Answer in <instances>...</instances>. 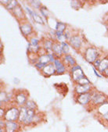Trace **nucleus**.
<instances>
[{"label": "nucleus", "mask_w": 108, "mask_h": 132, "mask_svg": "<svg viewBox=\"0 0 108 132\" xmlns=\"http://www.w3.org/2000/svg\"><path fill=\"white\" fill-rule=\"evenodd\" d=\"M19 114H20V109L13 106V107L9 108L6 111L3 119L6 121H17L18 120Z\"/></svg>", "instance_id": "f257e3e1"}, {"label": "nucleus", "mask_w": 108, "mask_h": 132, "mask_svg": "<svg viewBox=\"0 0 108 132\" xmlns=\"http://www.w3.org/2000/svg\"><path fill=\"white\" fill-rule=\"evenodd\" d=\"M98 52L94 48H88L85 52V58L90 63H94V62L98 60Z\"/></svg>", "instance_id": "f03ea898"}, {"label": "nucleus", "mask_w": 108, "mask_h": 132, "mask_svg": "<svg viewBox=\"0 0 108 132\" xmlns=\"http://www.w3.org/2000/svg\"><path fill=\"white\" fill-rule=\"evenodd\" d=\"M71 73L72 75V79L76 82H78L81 79H82L85 77L82 68L78 65L72 67L71 69Z\"/></svg>", "instance_id": "7ed1b4c3"}, {"label": "nucleus", "mask_w": 108, "mask_h": 132, "mask_svg": "<svg viewBox=\"0 0 108 132\" xmlns=\"http://www.w3.org/2000/svg\"><path fill=\"white\" fill-rule=\"evenodd\" d=\"M91 101L92 102L93 104L95 105H102L103 103L106 102V97L99 92H95L93 95H92V99Z\"/></svg>", "instance_id": "20e7f679"}, {"label": "nucleus", "mask_w": 108, "mask_h": 132, "mask_svg": "<svg viewBox=\"0 0 108 132\" xmlns=\"http://www.w3.org/2000/svg\"><path fill=\"white\" fill-rule=\"evenodd\" d=\"M4 129L6 132H17L19 129V124L17 121H6Z\"/></svg>", "instance_id": "39448f33"}, {"label": "nucleus", "mask_w": 108, "mask_h": 132, "mask_svg": "<svg viewBox=\"0 0 108 132\" xmlns=\"http://www.w3.org/2000/svg\"><path fill=\"white\" fill-rule=\"evenodd\" d=\"M92 99V94L88 92V93H85V94H82L79 95L77 97V102L81 104V105H86L88 104Z\"/></svg>", "instance_id": "423d86ee"}, {"label": "nucleus", "mask_w": 108, "mask_h": 132, "mask_svg": "<svg viewBox=\"0 0 108 132\" xmlns=\"http://www.w3.org/2000/svg\"><path fill=\"white\" fill-rule=\"evenodd\" d=\"M35 114H36L35 113V110H28V113H27V116H26V118H25L24 121L23 122V124L25 125V126L32 124L33 123V121H34V118H35Z\"/></svg>", "instance_id": "0eeeda50"}, {"label": "nucleus", "mask_w": 108, "mask_h": 132, "mask_svg": "<svg viewBox=\"0 0 108 132\" xmlns=\"http://www.w3.org/2000/svg\"><path fill=\"white\" fill-rule=\"evenodd\" d=\"M91 89V85L88 84V85H77L75 87V92L82 95V94H85V93H88Z\"/></svg>", "instance_id": "6e6552de"}, {"label": "nucleus", "mask_w": 108, "mask_h": 132, "mask_svg": "<svg viewBox=\"0 0 108 132\" xmlns=\"http://www.w3.org/2000/svg\"><path fill=\"white\" fill-rule=\"evenodd\" d=\"M56 71H57L56 67H55V66H54V64H52V63L47 64L42 70V73L45 76H51V75L55 73Z\"/></svg>", "instance_id": "1a4fd4ad"}, {"label": "nucleus", "mask_w": 108, "mask_h": 132, "mask_svg": "<svg viewBox=\"0 0 108 132\" xmlns=\"http://www.w3.org/2000/svg\"><path fill=\"white\" fill-rule=\"evenodd\" d=\"M70 44L73 48L75 49H78L81 47V44H82V40H81L80 37L78 35H74L71 37L70 38Z\"/></svg>", "instance_id": "9d476101"}, {"label": "nucleus", "mask_w": 108, "mask_h": 132, "mask_svg": "<svg viewBox=\"0 0 108 132\" xmlns=\"http://www.w3.org/2000/svg\"><path fill=\"white\" fill-rule=\"evenodd\" d=\"M53 64H54V66H55L56 70H57V72L58 73L61 74V73H64L65 72V70H66L65 66L60 60L56 59V60H55V62L53 63Z\"/></svg>", "instance_id": "9b49d317"}, {"label": "nucleus", "mask_w": 108, "mask_h": 132, "mask_svg": "<svg viewBox=\"0 0 108 132\" xmlns=\"http://www.w3.org/2000/svg\"><path fill=\"white\" fill-rule=\"evenodd\" d=\"M20 31L24 36H28L32 32V27L30 23H24L20 25Z\"/></svg>", "instance_id": "f8f14e48"}, {"label": "nucleus", "mask_w": 108, "mask_h": 132, "mask_svg": "<svg viewBox=\"0 0 108 132\" xmlns=\"http://www.w3.org/2000/svg\"><path fill=\"white\" fill-rule=\"evenodd\" d=\"M17 103L19 105H21V106H24V105H25L26 102H28L27 100V96L24 93H19L16 95V98H15Z\"/></svg>", "instance_id": "ddd939ff"}, {"label": "nucleus", "mask_w": 108, "mask_h": 132, "mask_svg": "<svg viewBox=\"0 0 108 132\" xmlns=\"http://www.w3.org/2000/svg\"><path fill=\"white\" fill-rule=\"evenodd\" d=\"M52 51L53 52L54 56H60L63 54L61 45H60L58 43H53V45H52Z\"/></svg>", "instance_id": "4468645a"}, {"label": "nucleus", "mask_w": 108, "mask_h": 132, "mask_svg": "<svg viewBox=\"0 0 108 132\" xmlns=\"http://www.w3.org/2000/svg\"><path fill=\"white\" fill-rule=\"evenodd\" d=\"M27 113H28V109H27L25 106H21L20 108V114H19V118H18V121L20 123H22L24 121Z\"/></svg>", "instance_id": "2eb2a0df"}, {"label": "nucleus", "mask_w": 108, "mask_h": 132, "mask_svg": "<svg viewBox=\"0 0 108 132\" xmlns=\"http://www.w3.org/2000/svg\"><path fill=\"white\" fill-rule=\"evenodd\" d=\"M27 10H28V13L32 15V18H33V20H34L35 22H36V23H38L43 24V20H42V19L41 18V16H40L38 14H37L35 12L32 11V10H30V9L28 8V7H27Z\"/></svg>", "instance_id": "dca6fc26"}, {"label": "nucleus", "mask_w": 108, "mask_h": 132, "mask_svg": "<svg viewBox=\"0 0 108 132\" xmlns=\"http://www.w3.org/2000/svg\"><path fill=\"white\" fill-rule=\"evenodd\" d=\"M106 69H108V58H104L101 60V63L98 67V70L103 73Z\"/></svg>", "instance_id": "f3484780"}, {"label": "nucleus", "mask_w": 108, "mask_h": 132, "mask_svg": "<svg viewBox=\"0 0 108 132\" xmlns=\"http://www.w3.org/2000/svg\"><path fill=\"white\" fill-rule=\"evenodd\" d=\"M38 63H42L44 65H47L49 63H50V58H49V54H45V55H42V56H40L38 60Z\"/></svg>", "instance_id": "a211bd4d"}, {"label": "nucleus", "mask_w": 108, "mask_h": 132, "mask_svg": "<svg viewBox=\"0 0 108 132\" xmlns=\"http://www.w3.org/2000/svg\"><path fill=\"white\" fill-rule=\"evenodd\" d=\"M13 12L14 16L16 17H17V18H23L24 16V13L22 11V9L20 7L19 5L13 10Z\"/></svg>", "instance_id": "6ab92c4d"}, {"label": "nucleus", "mask_w": 108, "mask_h": 132, "mask_svg": "<svg viewBox=\"0 0 108 132\" xmlns=\"http://www.w3.org/2000/svg\"><path fill=\"white\" fill-rule=\"evenodd\" d=\"M99 112L103 116L108 113V102H106L100 105V106L99 108Z\"/></svg>", "instance_id": "aec40b11"}, {"label": "nucleus", "mask_w": 108, "mask_h": 132, "mask_svg": "<svg viewBox=\"0 0 108 132\" xmlns=\"http://www.w3.org/2000/svg\"><path fill=\"white\" fill-rule=\"evenodd\" d=\"M24 106H25L27 109H28V110H35L37 109V105H36L35 102H33V101H32V100H29V101L27 102Z\"/></svg>", "instance_id": "412c9836"}, {"label": "nucleus", "mask_w": 108, "mask_h": 132, "mask_svg": "<svg viewBox=\"0 0 108 132\" xmlns=\"http://www.w3.org/2000/svg\"><path fill=\"white\" fill-rule=\"evenodd\" d=\"M66 29V24L64 23H61V22H58L57 23V26H56V30L57 32H60V33H64V31H65Z\"/></svg>", "instance_id": "4be33fe9"}, {"label": "nucleus", "mask_w": 108, "mask_h": 132, "mask_svg": "<svg viewBox=\"0 0 108 132\" xmlns=\"http://www.w3.org/2000/svg\"><path fill=\"white\" fill-rule=\"evenodd\" d=\"M17 6H18V3L13 0V1H9V3L6 6V8L9 10H13Z\"/></svg>", "instance_id": "5701e85b"}, {"label": "nucleus", "mask_w": 108, "mask_h": 132, "mask_svg": "<svg viewBox=\"0 0 108 132\" xmlns=\"http://www.w3.org/2000/svg\"><path fill=\"white\" fill-rule=\"evenodd\" d=\"M56 36L57 40L60 42V43H64L66 42V39H67V36L66 35H64V33H60V32H56Z\"/></svg>", "instance_id": "b1692460"}, {"label": "nucleus", "mask_w": 108, "mask_h": 132, "mask_svg": "<svg viewBox=\"0 0 108 132\" xmlns=\"http://www.w3.org/2000/svg\"><path fill=\"white\" fill-rule=\"evenodd\" d=\"M64 60H65L66 63H67L71 67H74V66L75 65V63H76V62H75L74 59L71 56H70V55H66L65 57H64Z\"/></svg>", "instance_id": "393cba45"}, {"label": "nucleus", "mask_w": 108, "mask_h": 132, "mask_svg": "<svg viewBox=\"0 0 108 132\" xmlns=\"http://www.w3.org/2000/svg\"><path fill=\"white\" fill-rule=\"evenodd\" d=\"M52 45H53V42L50 40H46L44 42V48L45 51L47 52H50L52 51Z\"/></svg>", "instance_id": "a878e982"}, {"label": "nucleus", "mask_w": 108, "mask_h": 132, "mask_svg": "<svg viewBox=\"0 0 108 132\" xmlns=\"http://www.w3.org/2000/svg\"><path fill=\"white\" fill-rule=\"evenodd\" d=\"M61 48H62V51H63V53L64 54H67L70 51V46L67 43V42H64V43H61Z\"/></svg>", "instance_id": "bb28decb"}, {"label": "nucleus", "mask_w": 108, "mask_h": 132, "mask_svg": "<svg viewBox=\"0 0 108 132\" xmlns=\"http://www.w3.org/2000/svg\"><path fill=\"white\" fill-rule=\"evenodd\" d=\"M78 85H88V84H90V81L86 77H84L82 79H81V80L78 82Z\"/></svg>", "instance_id": "cd10ccee"}, {"label": "nucleus", "mask_w": 108, "mask_h": 132, "mask_svg": "<svg viewBox=\"0 0 108 132\" xmlns=\"http://www.w3.org/2000/svg\"><path fill=\"white\" fill-rule=\"evenodd\" d=\"M40 11H41V13H42L44 16H45V17L48 16V15H49V11H48V10H47L45 6L41 7Z\"/></svg>", "instance_id": "c85d7f7f"}, {"label": "nucleus", "mask_w": 108, "mask_h": 132, "mask_svg": "<svg viewBox=\"0 0 108 132\" xmlns=\"http://www.w3.org/2000/svg\"><path fill=\"white\" fill-rule=\"evenodd\" d=\"M30 3H32V6L34 8L38 9V8H40V6H41V3H40L39 1H31Z\"/></svg>", "instance_id": "c756f323"}, {"label": "nucleus", "mask_w": 108, "mask_h": 132, "mask_svg": "<svg viewBox=\"0 0 108 132\" xmlns=\"http://www.w3.org/2000/svg\"><path fill=\"white\" fill-rule=\"evenodd\" d=\"M38 42H39V40L38 38H32L31 39V42H30V45H38Z\"/></svg>", "instance_id": "7c9ffc66"}, {"label": "nucleus", "mask_w": 108, "mask_h": 132, "mask_svg": "<svg viewBox=\"0 0 108 132\" xmlns=\"http://www.w3.org/2000/svg\"><path fill=\"white\" fill-rule=\"evenodd\" d=\"M40 120H41V117H39V115H38V114H35V118H34L33 123H40Z\"/></svg>", "instance_id": "2f4dec72"}, {"label": "nucleus", "mask_w": 108, "mask_h": 132, "mask_svg": "<svg viewBox=\"0 0 108 132\" xmlns=\"http://www.w3.org/2000/svg\"><path fill=\"white\" fill-rule=\"evenodd\" d=\"M46 65H44V64H42V63H35V67H36V68H38V70H43V68L45 67Z\"/></svg>", "instance_id": "473e14b6"}, {"label": "nucleus", "mask_w": 108, "mask_h": 132, "mask_svg": "<svg viewBox=\"0 0 108 132\" xmlns=\"http://www.w3.org/2000/svg\"><path fill=\"white\" fill-rule=\"evenodd\" d=\"M5 113H5V110H4V109H3V108L0 109V117H1V119L4 117Z\"/></svg>", "instance_id": "72a5a7b5"}, {"label": "nucleus", "mask_w": 108, "mask_h": 132, "mask_svg": "<svg viewBox=\"0 0 108 132\" xmlns=\"http://www.w3.org/2000/svg\"><path fill=\"white\" fill-rule=\"evenodd\" d=\"M100 63H101V60H96L94 62V63H93V64H94V66H95V67H96L98 68V67H99V64H100Z\"/></svg>", "instance_id": "f704fd0d"}, {"label": "nucleus", "mask_w": 108, "mask_h": 132, "mask_svg": "<svg viewBox=\"0 0 108 132\" xmlns=\"http://www.w3.org/2000/svg\"><path fill=\"white\" fill-rule=\"evenodd\" d=\"M93 71H94V73H95V74L98 77H101V75H99V73H98V72L96 70V69L95 68H93Z\"/></svg>", "instance_id": "c9c22d12"}, {"label": "nucleus", "mask_w": 108, "mask_h": 132, "mask_svg": "<svg viewBox=\"0 0 108 132\" xmlns=\"http://www.w3.org/2000/svg\"><path fill=\"white\" fill-rule=\"evenodd\" d=\"M103 118H104V119H105L106 121H108V113H107L106 114L103 115Z\"/></svg>", "instance_id": "e433bc0d"}, {"label": "nucleus", "mask_w": 108, "mask_h": 132, "mask_svg": "<svg viewBox=\"0 0 108 132\" xmlns=\"http://www.w3.org/2000/svg\"><path fill=\"white\" fill-rule=\"evenodd\" d=\"M103 73H104V75H105V77H108V69H106L104 72H103Z\"/></svg>", "instance_id": "4c0bfd02"}]
</instances>
